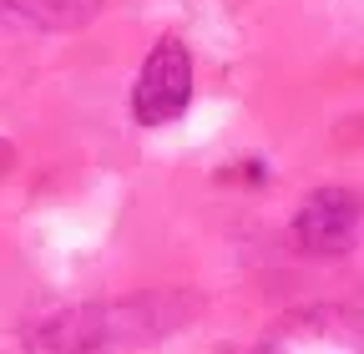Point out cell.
Wrapping results in <instances>:
<instances>
[{
    "mask_svg": "<svg viewBox=\"0 0 364 354\" xmlns=\"http://www.w3.org/2000/svg\"><path fill=\"white\" fill-rule=\"evenodd\" d=\"M193 97V61L182 41H162V46L142 61L136 71V92H132V112L142 127H167L188 112Z\"/></svg>",
    "mask_w": 364,
    "mask_h": 354,
    "instance_id": "cell-2",
    "label": "cell"
},
{
    "mask_svg": "<svg viewBox=\"0 0 364 354\" xmlns=\"http://www.w3.org/2000/svg\"><path fill=\"white\" fill-rule=\"evenodd\" d=\"M359 233V198L344 188H318L299 203L294 218V238L309 253H344Z\"/></svg>",
    "mask_w": 364,
    "mask_h": 354,
    "instance_id": "cell-3",
    "label": "cell"
},
{
    "mask_svg": "<svg viewBox=\"0 0 364 354\" xmlns=\"http://www.w3.org/2000/svg\"><path fill=\"white\" fill-rule=\"evenodd\" d=\"M263 354H364V314L354 309H299L263 339Z\"/></svg>",
    "mask_w": 364,
    "mask_h": 354,
    "instance_id": "cell-1",
    "label": "cell"
}]
</instances>
